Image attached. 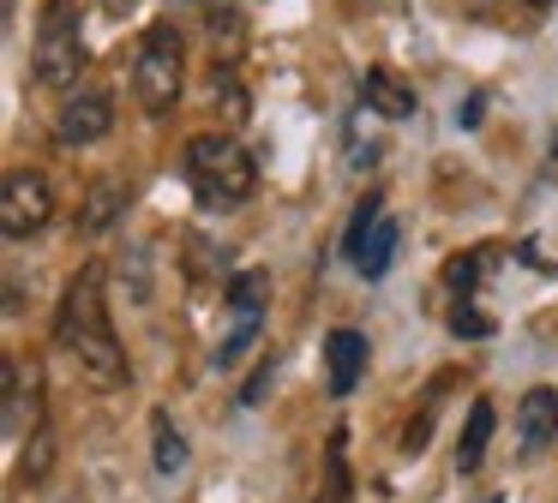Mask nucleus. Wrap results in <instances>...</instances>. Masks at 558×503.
<instances>
[{"label": "nucleus", "instance_id": "obj_1", "mask_svg": "<svg viewBox=\"0 0 558 503\" xmlns=\"http://www.w3.org/2000/svg\"><path fill=\"white\" fill-rule=\"evenodd\" d=\"M54 342L90 371L97 390H121L126 383V347L109 323V299H102V270L85 263V270L66 282L61 294V311H54Z\"/></svg>", "mask_w": 558, "mask_h": 503}, {"label": "nucleus", "instance_id": "obj_2", "mask_svg": "<svg viewBox=\"0 0 558 503\" xmlns=\"http://www.w3.org/2000/svg\"><path fill=\"white\" fill-rule=\"evenodd\" d=\"M186 180L205 210H241L258 192V162L234 132H198L186 138Z\"/></svg>", "mask_w": 558, "mask_h": 503}, {"label": "nucleus", "instance_id": "obj_3", "mask_svg": "<svg viewBox=\"0 0 558 503\" xmlns=\"http://www.w3.org/2000/svg\"><path fill=\"white\" fill-rule=\"evenodd\" d=\"M90 66L85 48V7L78 0H43L37 12V48H31V72L49 90H78V72Z\"/></svg>", "mask_w": 558, "mask_h": 503}, {"label": "nucleus", "instance_id": "obj_4", "mask_svg": "<svg viewBox=\"0 0 558 503\" xmlns=\"http://www.w3.org/2000/svg\"><path fill=\"white\" fill-rule=\"evenodd\" d=\"M181 84H186V48H181V30L169 19L150 24L138 36V54H133V96L145 114H169L181 102Z\"/></svg>", "mask_w": 558, "mask_h": 503}, {"label": "nucleus", "instance_id": "obj_5", "mask_svg": "<svg viewBox=\"0 0 558 503\" xmlns=\"http://www.w3.org/2000/svg\"><path fill=\"white\" fill-rule=\"evenodd\" d=\"M222 299H229V335L217 342V366H241V354L258 342V330H265L270 275L265 270H234L229 287H222Z\"/></svg>", "mask_w": 558, "mask_h": 503}, {"label": "nucleus", "instance_id": "obj_6", "mask_svg": "<svg viewBox=\"0 0 558 503\" xmlns=\"http://www.w3.org/2000/svg\"><path fill=\"white\" fill-rule=\"evenodd\" d=\"M54 216V186L43 168H13L7 186H0V234L7 240H31L43 234Z\"/></svg>", "mask_w": 558, "mask_h": 503}, {"label": "nucleus", "instance_id": "obj_7", "mask_svg": "<svg viewBox=\"0 0 558 503\" xmlns=\"http://www.w3.org/2000/svg\"><path fill=\"white\" fill-rule=\"evenodd\" d=\"M0 426H7V438L13 443H25V438H37L43 431V371L37 366H19V359H7L0 366Z\"/></svg>", "mask_w": 558, "mask_h": 503}, {"label": "nucleus", "instance_id": "obj_8", "mask_svg": "<svg viewBox=\"0 0 558 503\" xmlns=\"http://www.w3.org/2000/svg\"><path fill=\"white\" fill-rule=\"evenodd\" d=\"M114 126V96L109 90H73L54 114V144L61 150H85V144H102Z\"/></svg>", "mask_w": 558, "mask_h": 503}, {"label": "nucleus", "instance_id": "obj_9", "mask_svg": "<svg viewBox=\"0 0 558 503\" xmlns=\"http://www.w3.org/2000/svg\"><path fill=\"white\" fill-rule=\"evenodd\" d=\"M517 438L522 450H546V443L558 438V390H546V383H534V390H522L517 402Z\"/></svg>", "mask_w": 558, "mask_h": 503}, {"label": "nucleus", "instance_id": "obj_10", "mask_svg": "<svg viewBox=\"0 0 558 503\" xmlns=\"http://www.w3.org/2000/svg\"><path fill=\"white\" fill-rule=\"evenodd\" d=\"M325 371H330V395H354V383L366 378V335L361 330H330Z\"/></svg>", "mask_w": 558, "mask_h": 503}, {"label": "nucleus", "instance_id": "obj_11", "mask_svg": "<svg viewBox=\"0 0 558 503\" xmlns=\"http://www.w3.org/2000/svg\"><path fill=\"white\" fill-rule=\"evenodd\" d=\"M361 102L373 108V114L409 120V114H414V102H421V96H414L409 84L397 78V72H385V66H366V78H361Z\"/></svg>", "mask_w": 558, "mask_h": 503}, {"label": "nucleus", "instance_id": "obj_12", "mask_svg": "<svg viewBox=\"0 0 558 503\" xmlns=\"http://www.w3.org/2000/svg\"><path fill=\"white\" fill-rule=\"evenodd\" d=\"M126 198H133V186H121V180H97V186H90V204H85V234H109L114 216L126 210Z\"/></svg>", "mask_w": 558, "mask_h": 503}, {"label": "nucleus", "instance_id": "obj_13", "mask_svg": "<svg viewBox=\"0 0 558 503\" xmlns=\"http://www.w3.org/2000/svg\"><path fill=\"white\" fill-rule=\"evenodd\" d=\"M493 402H474L469 407V426H462V443H457V467L462 474H474L481 467V455H486V443H493Z\"/></svg>", "mask_w": 558, "mask_h": 503}, {"label": "nucleus", "instance_id": "obj_14", "mask_svg": "<svg viewBox=\"0 0 558 503\" xmlns=\"http://www.w3.org/2000/svg\"><path fill=\"white\" fill-rule=\"evenodd\" d=\"M378 222H385V198H378V192H366V198L354 204V216H349V234H342V258H349V263L361 258Z\"/></svg>", "mask_w": 558, "mask_h": 503}, {"label": "nucleus", "instance_id": "obj_15", "mask_svg": "<svg viewBox=\"0 0 558 503\" xmlns=\"http://www.w3.org/2000/svg\"><path fill=\"white\" fill-rule=\"evenodd\" d=\"M390 258H397V222H390V216H385V222L373 228V240H366V252H361V258H354V270H361L366 282H378V275L390 270Z\"/></svg>", "mask_w": 558, "mask_h": 503}, {"label": "nucleus", "instance_id": "obj_16", "mask_svg": "<svg viewBox=\"0 0 558 503\" xmlns=\"http://www.w3.org/2000/svg\"><path fill=\"white\" fill-rule=\"evenodd\" d=\"M150 431H157V474H169V479H174V474L186 467V438L174 431V419L162 414V407L150 414Z\"/></svg>", "mask_w": 558, "mask_h": 503}, {"label": "nucleus", "instance_id": "obj_17", "mask_svg": "<svg viewBox=\"0 0 558 503\" xmlns=\"http://www.w3.org/2000/svg\"><path fill=\"white\" fill-rule=\"evenodd\" d=\"M210 102H217V114H229V126H241V120L253 114V102H246L241 78H234L229 66H217V78H210Z\"/></svg>", "mask_w": 558, "mask_h": 503}, {"label": "nucleus", "instance_id": "obj_18", "mask_svg": "<svg viewBox=\"0 0 558 503\" xmlns=\"http://www.w3.org/2000/svg\"><path fill=\"white\" fill-rule=\"evenodd\" d=\"M342 450H349V438H330V479H325V491H318L313 503H354V486H349V467H342Z\"/></svg>", "mask_w": 558, "mask_h": 503}, {"label": "nucleus", "instance_id": "obj_19", "mask_svg": "<svg viewBox=\"0 0 558 503\" xmlns=\"http://www.w3.org/2000/svg\"><path fill=\"white\" fill-rule=\"evenodd\" d=\"M481 270H486V252H474V258H450L445 287H450L457 299H474V282H481Z\"/></svg>", "mask_w": 558, "mask_h": 503}, {"label": "nucleus", "instance_id": "obj_20", "mask_svg": "<svg viewBox=\"0 0 558 503\" xmlns=\"http://www.w3.org/2000/svg\"><path fill=\"white\" fill-rule=\"evenodd\" d=\"M49 467H54V438H49V426H43L37 438H31L25 462H19V479H31V486H37V479L49 474Z\"/></svg>", "mask_w": 558, "mask_h": 503}, {"label": "nucleus", "instance_id": "obj_21", "mask_svg": "<svg viewBox=\"0 0 558 503\" xmlns=\"http://www.w3.org/2000/svg\"><path fill=\"white\" fill-rule=\"evenodd\" d=\"M450 330L469 335V342H486V335H493V318H486L474 299H457V311H450Z\"/></svg>", "mask_w": 558, "mask_h": 503}, {"label": "nucleus", "instance_id": "obj_22", "mask_svg": "<svg viewBox=\"0 0 558 503\" xmlns=\"http://www.w3.org/2000/svg\"><path fill=\"white\" fill-rule=\"evenodd\" d=\"M270 378H277V366H270V359H265V366L253 371V383H246V390H241V402H246V407H258V402H265V390H270Z\"/></svg>", "mask_w": 558, "mask_h": 503}, {"label": "nucleus", "instance_id": "obj_23", "mask_svg": "<svg viewBox=\"0 0 558 503\" xmlns=\"http://www.w3.org/2000/svg\"><path fill=\"white\" fill-rule=\"evenodd\" d=\"M126 7H133V0H109V12H126Z\"/></svg>", "mask_w": 558, "mask_h": 503}, {"label": "nucleus", "instance_id": "obj_24", "mask_svg": "<svg viewBox=\"0 0 558 503\" xmlns=\"http://www.w3.org/2000/svg\"><path fill=\"white\" fill-rule=\"evenodd\" d=\"M529 7H553V0H529Z\"/></svg>", "mask_w": 558, "mask_h": 503}, {"label": "nucleus", "instance_id": "obj_25", "mask_svg": "<svg viewBox=\"0 0 558 503\" xmlns=\"http://www.w3.org/2000/svg\"><path fill=\"white\" fill-rule=\"evenodd\" d=\"M553 156H558V132H553Z\"/></svg>", "mask_w": 558, "mask_h": 503}, {"label": "nucleus", "instance_id": "obj_26", "mask_svg": "<svg viewBox=\"0 0 558 503\" xmlns=\"http://www.w3.org/2000/svg\"><path fill=\"white\" fill-rule=\"evenodd\" d=\"M486 503H505V498H486Z\"/></svg>", "mask_w": 558, "mask_h": 503}]
</instances>
